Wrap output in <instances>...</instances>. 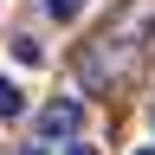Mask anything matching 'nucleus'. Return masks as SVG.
Segmentation results:
<instances>
[{
	"instance_id": "423d86ee",
	"label": "nucleus",
	"mask_w": 155,
	"mask_h": 155,
	"mask_svg": "<svg viewBox=\"0 0 155 155\" xmlns=\"http://www.w3.org/2000/svg\"><path fill=\"white\" fill-rule=\"evenodd\" d=\"M26 155H45V149H26Z\"/></svg>"
},
{
	"instance_id": "0eeeda50",
	"label": "nucleus",
	"mask_w": 155,
	"mask_h": 155,
	"mask_svg": "<svg viewBox=\"0 0 155 155\" xmlns=\"http://www.w3.org/2000/svg\"><path fill=\"white\" fill-rule=\"evenodd\" d=\"M136 155H155V149H136Z\"/></svg>"
},
{
	"instance_id": "39448f33",
	"label": "nucleus",
	"mask_w": 155,
	"mask_h": 155,
	"mask_svg": "<svg viewBox=\"0 0 155 155\" xmlns=\"http://www.w3.org/2000/svg\"><path fill=\"white\" fill-rule=\"evenodd\" d=\"M65 155H97V149H91V142H71V149H65Z\"/></svg>"
},
{
	"instance_id": "7ed1b4c3",
	"label": "nucleus",
	"mask_w": 155,
	"mask_h": 155,
	"mask_svg": "<svg viewBox=\"0 0 155 155\" xmlns=\"http://www.w3.org/2000/svg\"><path fill=\"white\" fill-rule=\"evenodd\" d=\"M19 110H26V97H19V84H13V78H0V116H19Z\"/></svg>"
},
{
	"instance_id": "6e6552de",
	"label": "nucleus",
	"mask_w": 155,
	"mask_h": 155,
	"mask_svg": "<svg viewBox=\"0 0 155 155\" xmlns=\"http://www.w3.org/2000/svg\"><path fill=\"white\" fill-rule=\"evenodd\" d=\"M149 123H155V104H149Z\"/></svg>"
},
{
	"instance_id": "f257e3e1",
	"label": "nucleus",
	"mask_w": 155,
	"mask_h": 155,
	"mask_svg": "<svg viewBox=\"0 0 155 155\" xmlns=\"http://www.w3.org/2000/svg\"><path fill=\"white\" fill-rule=\"evenodd\" d=\"M78 129H84V104H78V97H58V104L39 110V136H45V142H71Z\"/></svg>"
},
{
	"instance_id": "f03ea898",
	"label": "nucleus",
	"mask_w": 155,
	"mask_h": 155,
	"mask_svg": "<svg viewBox=\"0 0 155 155\" xmlns=\"http://www.w3.org/2000/svg\"><path fill=\"white\" fill-rule=\"evenodd\" d=\"M13 58H19V65H45V45H39L32 32H19L13 39Z\"/></svg>"
},
{
	"instance_id": "20e7f679",
	"label": "nucleus",
	"mask_w": 155,
	"mask_h": 155,
	"mask_svg": "<svg viewBox=\"0 0 155 155\" xmlns=\"http://www.w3.org/2000/svg\"><path fill=\"white\" fill-rule=\"evenodd\" d=\"M45 13H52V19H78V13H84V0H45Z\"/></svg>"
}]
</instances>
